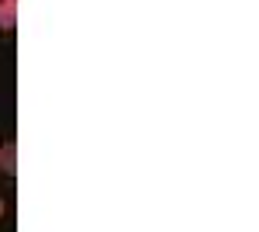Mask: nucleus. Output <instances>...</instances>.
<instances>
[{"label":"nucleus","mask_w":259,"mask_h":232,"mask_svg":"<svg viewBox=\"0 0 259 232\" xmlns=\"http://www.w3.org/2000/svg\"><path fill=\"white\" fill-rule=\"evenodd\" d=\"M18 24V4L14 0H0V31H11Z\"/></svg>","instance_id":"nucleus-2"},{"label":"nucleus","mask_w":259,"mask_h":232,"mask_svg":"<svg viewBox=\"0 0 259 232\" xmlns=\"http://www.w3.org/2000/svg\"><path fill=\"white\" fill-rule=\"evenodd\" d=\"M0 215H4V201H0Z\"/></svg>","instance_id":"nucleus-3"},{"label":"nucleus","mask_w":259,"mask_h":232,"mask_svg":"<svg viewBox=\"0 0 259 232\" xmlns=\"http://www.w3.org/2000/svg\"><path fill=\"white\" fill-rule=\"evenodd\" d=\"M0 170L4 174H18V146L14 142L0 146Z\"/></svg>","instance_id":"nucleus-1"},{"label":"nucleus","mask_w":259,"mask_h":232,"mask_svg":"<svg viewBox=\"0 0 259 232\" xmlns=\"http://www.w3.org/2000/svg\"><path fill=\"white\" fill-rule=\"evenodd\" d=\"M14 4H18V0H14Z\"/></svg>","instance_id":"nucleus-4"}]
</instances>
